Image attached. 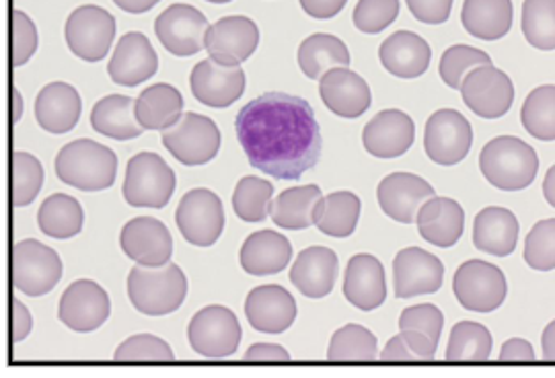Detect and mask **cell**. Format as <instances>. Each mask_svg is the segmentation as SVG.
I'll return each instance as SVG.
<instances>
[{
    "label": "cell",
    "instance_id": "obj_27",
    "mask_svg": "<svg viewBox=\"0 0 555 378\" xmlns=\"http://www.w3.org/2000/svg\"><path fill=\"white\" fill-rule=\"evenodd\" d=\"M337 279V256L330 247H307L291 268V282L307 299L327 297Z\"/></svg>",
    "mask_w": 555,
    "mask_h": 378
},
{
    "label": "cell",
    "instance_id": "obj_17",
    "mask_svg": "<svg viewBox=\"0 0 555 378\" xmlns=\"http://www.w3.org/2000/svg\"><path fill=\"white\" fill-rule=\"evenodd\" d=\"M190 89L202 105L224 109L245 93V73L241 66L206 58L194 66L190 75Z\"/></svg>",
    "mask_w": 555,
    "mask_h": 378
},
{
    "label": "cell",
    "instance_id": "obj_56",
    "mask_svg": "<svg viewBox=\"0 0 555 378\" xmlns=\"http://www.w3.org/2000/svg\"><path fill=\"white\" fill-rule=\"evenodd\" d=\"M383 360H417L412 346L408 343V339L403 338V334L399 331L396 338L389 339V343L385 346V350L380 352Z\"/></svg>",
    "mask_w": 555,
    "mask_h": 378
},
{
    "label": "cell",
    "instance_id": "obj_42",
    "mask_svg": "<svg viewBox=\"0 0 555 378\" xmlns=\"http://www.w3.org/2000/svg\"><path fill=\"white\" fill-rule=\"evenodd\" d=\"M274 185L270 181L247 175L238 181L233 194V208L238 219L245 222H263L272 212Z\"/></svg>",
    "mask_w": 555,
    "mask_h": 378
},
{
    "label": "cell",
    "instance_id": "obj_15",
    "mask_svg": "<svg viewBox=\"0 0 555 378\" xmlns=\"http://www.w3.org/2000/svg\"><path fill=\"white\" fill-rule=\"evenodd\" d=\"M112 315V302L107 292L93 279L73 282L59 304V318L77 334L100 329Z\"/></svg>",
    "mask_w": 555,
    "mask_h": 378
},
{
    "label": "cell",
    "instance_id": "obj_21",
    "mask_svg": "<svg viewBox=\"0 0 555 378\" xmlns=\"http://www.w3.org/2000/svg\"><path fill=\"white\" fill-rule=\"evenodd\" d=\"M319 95L325 107L346 120L364 116L373 103L369 82L350 68H334L319 79Z\"/></svg>",
    "mask_w": 555,
    "mask_h": 378
},
{
    "label": "cell",
    "instance_id": "obj_37",
    "mask_svg": "<svg viewBox=\"0 0 555 378\" xmlns=\"http://www.w3.org/2000/svg\"><path fill=\"white\" fill-rule=\"evenodd\" d=\"M360 198L352 192H334L321 198L315 210V226L323 235L346 239L354 235L360 219Z\"/></svg>",
    "mask_w": 555,
    "mask_h": 378
},
{
    "label": "cell",
    "instance_id": "obj_2",
    "mask_svg": "<svg viewBox=\"0 0 555 378\" xmlns=\"http://www.w3.org/2000/svg\"><path fill=\"white\" fill-rule=\"evenodd\" d=\"M54 169L59 180L70 187L80 192H103L116 181L118 157L100 142L80 139L60 148Z\"/></svg>",
    "mask_w": 555,
    "mask_h": 378
},
{
    "label": "cell",
    "instance_id": "obj_47",
    "mask_svg": "<svg viewBox=\"0 0 555 378\" xmlns=\"http://www.w3.org/2000/svg\"><path fill=\"white\" fill-rule=\"evenodd\" d=\"M399 15V0H358L352 19L358 31L377 36L385 31Z\"/></svg>",
    "mask_w": 555,
    "mask_h": 378
},
{
    "label": "cell",
    "instance_id": "obj_18",
    "mask_svg": "<svg viewBox=\"0 0 555 378\" xmlns=\"http://www.w3.org/2000/svg\"><path fill=\"white\" fill-rule=\"evenodd\" d=\"M119 245L126 258L139 265L157 268L171 261L173 237L160 220L153 217H139L124 224Z\"/></svg>",
    "mask_w": 555,
    "mask_h": 378
},
{
    "label": "cell",
    "instance_id": "obj_9",
    "mask_svg": "<svg viewBox=\"0 0 555 378\" xmlns=\"http://www.w3.org/2000/svg\"><path fill=\"white\" fill-rule=\"evenodd\" d=\"M68 50L85 62H100L109 54L116 38V19L109 11L85 4L70 13L64 27Z\"/></svg>",
    "mask_w": 555,
    "mask_h": 378
},
{
    "label": "cell",
    "instance_id": "obj_55",
    "mask_svg": "<svg viewBox=\"0 0 555 378\" xmlns=\"http://www.w3.org/2000/svg\"><path fill=\"white\" fill-rule=\"evenodd\" d=\"M245 360H259V362H286L291 354L276 343H256L247 350Z\"/></svg>",
    "mask_w": 555,
    "mask_h": 378
},
{
    "label": "cell",
    "instance_id": "obj_24",
    "mask_svg": "<svg viewBox=\"0 0 555 378\" xmlns=\"http://www.w3.org/2000/svg\"><path fill=\"white\" fill-rule=\"evenodd\" d=\"M245 315L261 334H284L297 318V300L278 284L258 286L245 300Z\"/></svg>",
    "mask_w": 555,
    "mask_h": 378
},
{
    "label": "cell",
    "instance_id": "obj_40",
    "mask_svg": "<svg viewBox=\"0 0 555 378\" xmlns=\"http://www.w3.org/2000/svg\"><path fill=\"white\" fill-rule=\"evenodd\" d=\"M522 128L537 140H555V84H541L529 93L520 112Z\"/></svg>",
    "mask_w": 555,
    "mask_h": 378
},
{
    "label": "cell",
    "instance_id": "obj_39",
    "mask_svg": "<svg viewBox=\"0 0 555 378\" xmlns=\"http://www.w3.org/2000/svg\"><path fill=\"white\" fill-rule=\"evenodd\" d=\"M494 339L481 323H456L447 346V360L451 362H483L492 356Z\"/></svg>",
    "mask_w": 555,
    "mask_h": 378
},
{
    "label": "cell",
    "instance_id": "obj_35",
    "mask_svg": "<svg viewBox=\"0 0 555 378\" xmlns=\"http://www.w3.org/2000/svg\"><path fill=\"white\" fill-rule=\"evenodd\" d=\"M183 116V97L171 84H151L137 100V118L144 130L165 132Z\"/></svg>",
    "mask_w": 555,
    "mask_h": 378
},
{
    "label": "cell",
    "instance_id": "obj_25",
    "mask_svg": "<svg viewBox=\"0 0 555 378\" xmlns=\"http://www.w3.org/2000/svg\"><path fill=\"white\" fill-rule=\"evenodd\" d=\"M344 297L360 311H375L387 299L385 268L375 256L358 253L344 274Z\"/></svg>",
    "mask_w": 555,
    "mask_h": 378
},
{
    "label": "cell",
    "instance_id": "obj_38",
    "mask_svg": "<svg viewBox=\"0 0 555 378\" xmlns=\"http://www.w3.org/2000/svg\"><path fill=\"white\" fill-rule=\"evenodd\" d=\"M82 206L66 194H54L43 199L38 210V226L52 239H70L82 231Z\"/></svg>",
    "mask_w": 555,
    "mask_h": 378
},
{
    "label": "cell",
    "instance_id": "obj_59",
    "mask_svg": "<svg viewBox=\"0 0 555 378\" xmlns=\"http://www.w3.org/2000/svg\"><path fill=\"white\" fill-rule=\"evenodd\" d=\"M543 196L547 199V204L555 208V165L547 171L545 181H543Z\"/></svg>",
    "mask_w": 555,
    "mask_h": 378
},
{
    "label": "cell",
    "instance_id": "obj_30",
    "mask_svg": "<svg viewBox=\"0 0 555 378\" xmlns=\"http://www.w3.org/2000/svg\"><path fill=\"white\" fill-rule=\"evenodd\" d=\"M293 245L276 231H259L249 235L238 253L241 268L251 276H272L291 263Z\"/></svg>",
    "mask_w": 555,
    "mask_h": 378
},
{
    "label": "cell",
    "instance_id": "obj_53",
    "mask_svg": "<svg viewBox=\"0 0 555 378\" xmlns=\"http://www.w3.org/2000/svg\"><path fill=\"white\" fill-rule=\"evenodd\" d=\"M500 360L502 362H533L535 350L527 339H508L500 350Z\"/></svg>",
    "mask_w": 555,
    "mask_h": 378
},
{
    "label": "cell",
    "instance_id": "obj_26",
    "mask_svg": "<svg viewBox=\"0 0 555 378\" xmlns=\"http://www.w3.org/2000/svg\"><path fill=\"white\" fill-rule=\"evenodd\" d=\"M378 58L385 70L397 79H417L428 70L433 50L428 41L414 31H396L380 43Z\"/></svg>",
    "mask_w": 555,
    "mask_h": 378
},
{
    "label": "cell",
    "instance_id": "obj_49",
    "mask_svg": "<svg viewBox=\"0 0 555 378\" xmlns=\"http://www.w3.org/2000/svg\"><path fill=\"white\" fill-rule=\"evenodd\" d=\"M442 327H444V315L435 304L410 307L399 317V331H405V329L417 331V334L433 339L437 346L440 341Z\"/></svg>",
    "mask_w": 555,
    "mask_h": 378
},
{
    "label": "cell",
    "instance_id": "obj_34",
    "mask_svg": "<svg viewBox=\"0 0 555 378\" xmlns=\"http://www.w3.org/2000/svg\"><path fill=\"white\" fill-rule=\"evenodd\" d=\"M298 66L307 79L319 80L334 68L350 66V50L330 34H313L298 48Z\"/></svg>",
    "mask_w": 555,
    "mask_h": 378
},
{
    "label": "cell",
    "instance_id": "obj_1",
    "mask_svg": "<svg viewBox=\"0 0 555 378\" xmlns=\"http://www.w3.org/2000/svg\"><path fill=\"white\" fill-rule=\"evenodd\" d=\"M235 130L249 165L274 180H300L321 157L315 112L295 95L263 93L249 101L237 114Z\"/></svg>",
    "mask_w": 555,
    "mask_h": 378
},
{
    "label": "cell",
    "instance_id": "obj_5",
    "mask_svg": "<svg viewBox=\"0 0 555 378\" xmlns=\"http://www.w3.org/2000/svg\"><path fill=\"white\" fill-rule=\"evenodd\" d=\"M178 180L173 169L157 153H139L128 160L124 178V198L134 208H165Z\"/></svg>",
    "mask_w": 555,
    "mask_h": 378
},
{
    "label": "cell",
    "instance_id": "obj_6",
    "mask_svg": "<svg viewBox=\"0 0 555 378\" xmlns=\"http://www.w3.org/2000/svg\"><path fill=\"white\" fill-rule=\"evenodd\" d=\"M453 292L465 311L488 315L504 304L508 282L504 272L494 263L469 259L461 263L455 272Z\"/></svg>",
    "mask_w": 555,
    "mask_h": 378
},
{
    "label": "cell",
    "instance_id": "obj_44",
    "mask_svg": "<svg viewBox=\"0 0 555 378\" xmlns=\"http://www.w3.org/2000/svg\"><path fill=\"white\" fill-rule=\"evenodd\" d=\"M479 66H494V64L483 50L459 43V45H451L442 54L438 70H440V79L447 87L461 91V84H463L465 77Z\"/></svg>",
    "mask_w": 555,
    "mask_h": 378
},
{
    "label": "cell",
    "instance_id": "obj_57",
    "mask_svg": "<svg viewBox=\"0 0 555 378\" xmlns=\"http://www.w3.org/2000/svg\"><path fill=\"white\" fill-rule=\"evenodd\" d=\"M160 0H114V4L130 15H142L157 6Z\"/></svg>",
    "mask_w": 555,
    "mask_h": 378
},
{
    "label": "cell",
    "instance_id": "obj_3",
    "mask_svg": "<svg viewBox=\"0 0 555 378\" xmlns=\"http://www.w3.org/2000/svg\"><path fill=\"white\" fill-rule=\"evenodd\" d=\"M188 295V279L178 263L157 268L137 265L128 276V299L134 309L149 317L176 313Z\"/></svg>",
    "mask_w": 555,
    "mask_h": 378
},
{
    "label": "cell",
    "instance_id": "obj_19",
    "mask_svg": "<svg viewBox=\"0 0 555 378\" xmlns=\"http://www.w3.org/2000/svg\"><path fill=\"white\" fill-rule=\"evenodd\" d=\"M258 45V25L243 15L217 21L210 25L206 36V50L210 58L229 66H241L247 58H251Z\"/></svg>",
    "mask_w": 555,
    "mask_h": 378
},
{
    "label": "cell",
    "instance_id": "obj_31",
    "mask_svg": "<svg viewBox=\"0 0 555 378\" xmlns=\"http://www.w3.org/2000/svg\"><path fill=\"white\" fill-rule=\"evenodd\" d=\"M518 243V220L506 208L490 206L483 208L474 222V245L479 251L508 258L515 253Z\"/></svg>",
    "mask_w": 555,
    "mask_h": 378
},
{
    "label": "cell",
    "instance_id": "obj_14",
    "mask_svg": "<svg viewBox=\"0 0 555 378\" xmlns=\"http://www.w3.org/2000/svg\"><path fill=\"white\" fill-rule=\"evenodd\" d=\"M208 19L192 4H171L155 19V34L163 48L179 58L206 50Z\"/></svg>",
    "mask_w": 555,
    "mask_h": 378
},
{
    "label": "cell",
    "instance_id": "obj_43",
    "mask_svg": "<svg viewBox=\"0 0 555 378\" xmlns=\"http://www.w3.org/2000/svg\"><path fill=\"white\" fill-rule=\"evenodd\" d=\"M522 34L525 40L541 52L555 50V0L522 2Z\"/></svg>",
    "mask_w": 555,
    "mask_h": 378
},
{
    "label": "cell",
    "instance_id": "obj_46",
    "mask_svg": "<svg viewBox=\"0 0 555 378\" xmlns=\"http://www.w3.org/2000/svg\"><path fill=\"white\" fill-rule=\"evenodd\" d=\"M525 261L537 272L555 270V219L539 220L525 239Z\"/></svg>",
    "mask_w": 555,
    "mask_h": 378
},
{
    "label": "cell",
    "instance_id": "obj_61",
    "mask_svg": "<svg viewBox=\"0 0 555 378\" xmlns=\"http://www.w3.org/2000/svg\"><path fill=\"white\" fill-rule=\"evenodd\" d=\"M206 2H212V4H227V2H231V0H206Z\"/></svg>",
    "mask_w": 555,
    "mask_h": 378
},
{
    "label": "cell",
    "instance_id": "obj_33",
    "mask_svg": "<svg viewBox=\"0 0 555 378\" xmlns=\"http://www.w3.org/2000/svg\"><path fill=\"white\" fill-rule=\"evenodd\" d=\"M91 126L95 132L114 140L139 139L144 132L137 118V100L126 95H107L91 109Z\"/></svg>",
    "mask_w": 555,
    "mask_h": 378
},
{
    "label": "cell",
    "instance_id": "obj_51",
    "mask_svg": "<svg viewBox=\"0 0 555 378\" xmlns=\"http://www.w3.org/2000/svg\"><path fill=\"white\" fill-rule=\"evenodd\" d=\"M410 13L422 23L440 25L451 17L455 0H405Z\"/></svg>",
    "mask_w": 555,
    "mask_h": 378
},
{
    "label": "cell",
    "instance_id": "obj_8",
    "mask_svg": "<svg viewBox=\"0 0 555 378\" xmlns=\"http://www.w3.org/2000/svg\"><path fill=\"white\" fill-rule=\"evenodd\" d=\"M163 146L188 167L206 165L219 155V126L206 116L188 112L163 132Z\"/></svg>",
    "mask_w": 555,
    "mask_h": 378
},
{
    "label": "cell",
    "instance_id": "obj_60",
    "mask_svg": "<svg viewBox=\"0 0 555 378\" xmlns=\"http://www.w3.org/2000/svg\"><path fill=\"white\" fill-rule=\"evenodd\" d=\"M13 101H15V116H13V121L17 123V121L21 120V116H23V97H21L17 87L13 89Z\"/></svg>",
    "mask_w": 555,
    "mask_h": 378
},
{
    "label": "cell",
    "instance_id": "obj_12",
    "mask_svg": "<svg viewBox=\"0 0 555 378\" xmlns=\"http://www.w3.org/2000/svg\"><path fill=\"white\" fill-rule=\"evenodd\" d=\"M474 144V128L455 109H438L426 121L424 151L428 159L442 167H453L465 159Z\"/></svg>",
    "mask_w": 555,
    "mask_h": 378
},
{
    "label": "cell",
    "instance_id": "obj_54",
    "mask_svg": "<svg viewBox=\"0 0 555 378\" xmlns=\"http://www.w3.org/2000/svg\"><path fill=\"white\" fill-rule=\"evenodd\" d=\"M34 318L29 309L20 299H13V341L20 343L31 334Z\"/></svg>",
    "mask_w": 555,
    "mask_h": 378
},
{
    "label": "cell",
    "instance_id": "obj_41",
    "mask_svg": "<svg viewBox=\"0 0 555 378\" xmlns=\"http://www.w3.org/2000/svg\"><path fill=\"white\" fill-rule=\"evenodd\" d=\"M377 356V336L357 323L337 329L327 350V360L334 362H371Z\"/></svg>",
    "mask_w": 555,
    "mask_h": 378
},
{
    "label": "cell",
    "instance_id": "obj_45",
    "mask_svg": "<svg viewBox=\"0 0 555 378\" xmlns=\"http://www.w3.org/2000/svg\"><path fill=\"white\" fill-rule=\"evenodd\" d=\"M43 178V167L34 155L21 151L13 155V198L17 208L29 206L38 198Z\"/></svg>",
    "mask_w": 555,
    "mask_h": 378
},
{
    "label": "cell",
    "instance_id": "obj_11",
    "mask_svg": "<svg viewBox=\"0 0 555 378\" xmlns=\"http://www.w3.org/2000/svg\"><path fill=\"white\" fill-rule=\"evenodd\" d=\"M179 233L194 247H212L224 231V208L210 190H192L179 201L176 212Z\"/></svg>",
    "mask_w": 555,
    "mask_h": 378
},
{
    "label": "cell",
    "instance_id": "obj_50",
    "mask_svg": "<svg viewBox=\"0 0 555 378\" xmlns=\"http://www.w3.org/2000/svg\"><path fill=\"white\" fill-rule=\"evenodd\" d=\"M38 50V29L23 11L13 13V64L23 66Z\"/></svg>",
    "mask_w": 555,
    "mask_h": 378
},
{
    "label": "cell",
    "instance_id": "obj_20",
    "mask_svg": "<svg viewBox=\"0 0 555 378\" xmlns=\"http://www.w3.org/2000/svg\"><path fill=\"white\" fill-rule=\"evenodd\" d=\"M380 210L401 224L416 222L422 206L435 198V187L414 173H391L378 183Z\"/></svg>",
    "mask_w": 555,
    "mask_h": 378
},
{
    "label": "cell",
    "instance_id": "obj_28",
    "mask_svg": "<svg viewBox=\"0 0 555 378\" xmlns=\"http://www.w3.org/2000/svg\"><path fill=\"white\" fill-rule=\"evenodd\" d=\"M82 101L79 91L68 82H50L36 100V120L50 134H66L80 120Z\"/></svg>",
    "mask_w": 555,
    "mask_h": 378
},
{
    "label": "cell",
    "instance_id": "obj_48",
    "mask_svg": "<svg viewBox=\"0 0 555 378\" xmlns=\"http://www.w3.org/2000/svg\"><path fill=\"white\" fill-rule=\"evenodd\" d=\"M114 359L118 362H139V360L171 362L176 356H173V350L169 348L167 341H163L157 336H151V334H140V336L126 339L116 350Z\"/></svg>",
    "mask_w": 555,
    "mask_h": 378
},
{
    "label": "cell",
    "instance_id": "obj_32",
    "mask_svg": "<svg viewBox=\"0 0 555 378\" xmlns=\"http://www.w3.org/2000/svg\"><path fill=\"white\" fill-rule=\"evenodd\" d=\"M461 21L477 40H502L513 27V0H465Z\"/></svg>",
    "mask_w": 555,
    "mask_h": 378
},
{
    "label": "cell",
    "instance_id": "obj_7",
    "mask_svg": "<svg viewBox=\"0 0 555 378\" xmlns=\"http://www.w3.org/2000/svg\"><path fill=\"white\" fill-rule=\"evenodd\" d=\"M243 338L238 318L227 307L212 304L198 311L188 325V341L204 359L220 360L233 356Z\"/></svg>",
    "mask_w": 555,
    "mask_h": 378
},
{
    "label": "cell",
    "instance_id": "obj_16",
    "mask_svg": "<svg viewBox=\"0 0 555 378\" xmlns=\"http://www.w3.org/2000/svg\"><path fill=\"white\" fill-rule=\"evenodd\" d=\"M444 263L420 247L401 249L393 261V286L397 299L435 295L442 288Z\"/></svg>",
    "mask_w": 555,
    "mask_h": 378
},
{
    "label": "cell",
    "instance_id": "obj_23",
    "mask_svg": "<svg viewBox=\"0 0 555 378\" xmlns=\"http://www.w3.org/2000/svg\"><path fill=\"white\" fill-rule=\"evenodd\" d=\"M416 139L414 120L399 112L385 109L364 126V148L377 159H397L405 155Z\"/></svg>",
    "mask_w": 555,
    "mask_h": 378
},
{
    "label": "cell",
    "instance_id": "obj_58",
    "mask_svg": "<svg viewBox=\"0 0 555 378\" xmlns=\"http://www.w3.org/2000/svg\"><path fill=\"white\" fill-rule=\"evenodd\" d=\"M541 346H543V359L555 362V321H552L541 338Z\"/></svg>",
    "mask_w": 555,
    "mask_h": 378
},
{
    "label": "cell",
    "instance_id": "obj_10",
    "mask_svg": "<svg viewBox=\"0 0 555 378\" xmlns=\"http://www.w3.org/2000/svg\"><path fill=\"white\" fill-rule=\"evenodd\" d=\"M62 278L60 256L40 240H20L13 249L15 288L27 297H43L56 288Z\"/></svg>",
    "mask_w": 555,
    "mask_h": 378
},
{
    "label": "cell",
    "instance_id": "obj_4",
    "mask_svg": "<svg viewBox=\"0 0 555 378\" xmlns=\"http://www.w3.org/2000/svg\"><path fill=\"white\" fill-rule=\"evenodd\" d=\"M479 169L488 183L502 192L527 190L539 173L535 148L516 136L490 140L479 155Z\"/></svg>",
    "mask_w": 555,
    "mask_h": 378
},
{
    "label": "cell",
    "instance_id": "obj_13",
    "mask_svg": "<svg viewBox=\"0 0 555 378\" xmlns=\"http://www.w3.org/2000/svg\"><path fill=\"white\" fill-rule=\"evenodd\" d=\"M461 95L476 116L483 120H498L513 107L515 84L504 70L494 66H479L463 80Z\"/></svg>",
    "mask_w": 555,
    "mask_h": 378
},
{
    "label": "cell",
    "instance_id": "obj_36",
    "mask_svg": "<svg viewBox=\"0 0 555 378\" xmlns=\"http://www.w3.org/2000/svg\"><path fill=\"white\" fill-rule=\"evenodd\" d=\"M318 185H298L284 190L274 201L270 217L274 224L286 231H305L315 224V210L321 201Z\"/></svg>",
    "mask_w": 555,
    "mask_h": 378
},
{
    "label": "cell",
    "instance_id": "obj_52",
    "mask_svg": "<svg viewBox=\"0 0 555 378\" xmlns=\"http://www.w3.org/2000/svg\"><path fill=\"white\" fill-rule=\"evenodd\" d=\"M348 0H300L302 11L313 19H334Z\"/></svg>",
    "mask_w": 555,
    "mask_h": 378
},
{
    "label": "cell",
    "instance_id": "obj_29",
    "mask_svg": "<svg viewBox=\"0 0 555 378\" xmlns=\"http://www.w3.org/2000/svg\"><path fill=\"white\" fill-rule=\"evenodd\" d=\"M417 233L420 237L435 245L449 249L459 243L465 229V212L461 204L451 198H430L417 214Z\"/></svg>",
    "mask_w": 555,
    "mask_h": 378
},
{
    "label": "cell",
    "instance_id": "obj_22",
    "mask_svg": "<svg viewBox=\"0 0 555 378\" xmlns=\"http://www.w3.org/2000/svg\"><path fill=\"white\" fill-rule=\"evenodd\" d=\"M159 70V56L153 43L140 31H130L118 41L107 66L109 79L121 87H139Z\"/></svg>",
    "mask_w": 555,
    "mask_h": 378
}]
</instances>
